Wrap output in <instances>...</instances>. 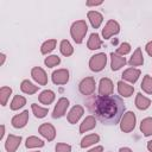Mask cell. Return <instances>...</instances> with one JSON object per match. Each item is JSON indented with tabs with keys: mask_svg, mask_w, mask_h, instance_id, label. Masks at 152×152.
Masks as SVG:
<instances>
[{
	"mask_svg": "<svg viewBox=\"0 0 152 152\" xmlns=\"http://www.w3.org/2000/svg\"><path fill=\"white\" fill-rule=\"evenodd\" d=\"M99 5H102V1H88L87 2V6H99Z\"/></svg>",
	"mask_w": 152,
	"mask_h": 152,
	"instance_id": "obj_39",
	"label": "cell"
},
{
	"mask_svg": "<svg viewBox=\"0 0 152 152\" xmlns=\"http://www.w3.org/2000/svg\"><path fill=\"white\" fill-rule=\"evenodd\" d=\"M119 152H132V150L129 147H121L119 150Z\"/></svg>",
	"mask_w": 152,
	"mask_h": 152,
	"instance_id": "obj_40",
	"label": "cell"
},
{
	"mask_svg": "<svg viewBox=\"0 0 152 152\" xmlns=\"http://www.w3.org/2000/svg\"><path fill=\"white\" fill-rule=\"evenodd\" d=\"M95 87H96V82L95 78L91 76H88L86 78H83L80 84H78V90L82 95H91L95 91Z\"/></svg>",
	"mask_w": 152,
	"mask_h": 152,
	"instance_id": "obj_5",
	"label": "cell"
},
{
	"mask_svg": "<svg viewBox=\"0 0 152 152\" xmlns=\"http://www.w3.org/2000/svg\"><path fill=\"white\" fill-rule=\"evenodd\" d=\"M140 70L139 69H135V68H128L126 69L124 72H122V80L124 81H127L129 83H135L140 76Z\"/></svg>",
	"mask_w": 152,
	"mask_h": 152,
	"instance_id": "obj_16",
	"label": "cell"
},
{
	"mask_svg": "<svg viewBox=\"0 0 152 152\" xmlns=\"http://www.w3.org/2000/svg\"><path fill=\"white\" fill-rule=\"evenodd\" d=\"M145 50H146V52L148 53V56L152 57V40L148 42V43L145 45Z\"/></svg>",
	"mask_w": 152,
	"mask_h": 152,
	"instance_id": "obj_37",
	"label": "cell"
},
{
	"mask_svg": "<svg viewBox=\"0 0 152 152\" xmlns=\"http://www.w3.org/2000/svg\"><path fill=\"white\" fill-rule=\"evenodd\" d=\"M83 114H84V108H83L81 104H76V106H74V107L70 109V112L68 113L66 119H68L69 124L74 125V124H76V122H78V120L82 118Z\"/></svg>",
	"mask_w": 152,
	"mask_h": 152,
	"instance_id": "obj_12",
	"label": "cell"
},
{
	"mask_svg": "<svg viewBox=\"0 0 152 152\" xmlns=\"http://www.w3.org/2000/svg\"><path fill=\"white\" fill-rule=\"evenodd\" d=\"M0 57H1V65H4V63H5V59H6V56H5V53H1L0 55Z\"/></svg>",
	"mask_w": 152,
	"mask_h": 152,
	"instance_id": "obj_42",
	"label": "cell"
},
{
	"mask_svg": "<svg viewBox=\"0 0 152 152\" xmlns=\"http://www.w3.org/2000/svg\"><path fill=\"white\" fill-rule=\"evenodd\" d=\"M99 140H100V137L97 134H95V133L88 134V135H86V137L82 138V140H81V147L82 148H87V147L94 145L95 142H99Z\"/></svg>",
	"mask_w": 152,
	"mask_h": 152,
	"instance_id": "obj_26",
	"label": "cell"
},
{
	"mask_svg": "<svg viewBox=\"0 0 152 152\" xmlns=\"http://www.w3.org/2000/svg\"><path fill=\"white\" fill-rule=\"evenodd\" d=\"M141 89L142 91H145L148 95H152V76L150 75H145L141 82Z\"/></svg>",
	"mask_w": 152,
	"mask_h": 152,
	"instance_id": "obj_32",
	"label": "cell"
},
{
	"mask_svg": "<svg viewBox=\"0 0 152 152\" xmlns=\"http://www.w3.org/2000/svg\"><path fill=\"white\" fill-rule=\"evenodd\" d=\"M11 94H12V88L1 87V89H0V103H1L2 107L7 104V101H8L10 96H11Z\"/></svg>",
	"mask_w": 152,
	"mask_h": 152,
	"instance_id": "obj_33",
	"label": "cell"
},
{
	"mask_svg": "<svg viewBox=\"0 0 152 152\" xmlns=\"http://www.w3.org/2000/svg\"><path fill=\"white\" fill-rule=\"evenodd\" d=\"M102 45V40L97 33H91L89 36V39L87 42V46L89 50H97Z\"/></svg>",
	"mask_w": 152,
	"mask_h": 152,
	"instance_id": "obj_24",
	"label": "cell"
},
{
	"mask_svg": "<svg viewBox=\"0 0 152 152\" xmlns=\"http://www.w3.org/2000/svg\"><path fill=\"white\" fill-rule=\"evenodd\" d=\"M87 31H88V25L86 20H76L71 24L70 36L76 44H81L87 34Z\"/></svg>",
	"mask_w": 152,
	"mask_h": 152,
	"instance_id": "obj_2",
	"label": "cell"
},
{
	"mask_svg": "<svg viewBox=\"0 0 152 152\" xmlns=\"http://www.w3.org/2000/svg\"><path fill=\"white\" fill-rule=\"evenodd\" d=\"M44 63L48 68H53L61 63V58L57 55H50L44 59Z\"/></svg>",
	"mask_w": 152,
	"mask_h": 152,
	"instance_id": "obj_34",
	"label": "cell"
},
{
	"mask_svg": "<svg viewBox=\"0 0 152 152\" xmlns=\"http://www.w3.org/2000/svg\"><path fill=\"white\" fill-rule=\"evenodd\" d=\"M140 131L145 137L152 135V118H145L140 122Z\"/></svg>",
	"mask_w": 152,
	"mask_h": 152,
	"instance_id": "obj_25",
	"label": "cell"
},
{
	"mask_svg": "<svg viewBox=\"0 0 152 152\" xmlns=\"http://www.w3.org/2000/svg\"><path fill=\"white\" fill-rule=\"evenodd\" d=\"M118 93L122 97H129L134 93V87L124 81H119L118 82Z\"/></svg>",
	"mask_w": 152,
	"mask_h": 152,
	"instance_id": "obj_17",
	"label": "cell"
},
{
	"mask_svg": "<svg viewBox=\"0 0 152 152\" xmlns=\"http://www.w3.org/2000/svg\"><path fill=\"white\" fill-rule=\"evenodd\" d=\"M44 144H45V142H44L42 139H39L38 137L32 135V137H28V138L26 139L25 146H26L27 148H34V147H43Z\"/></svg>",
	"mask_w": 152,
	"mask_h": 152,
	"instance_id": "obj_31",
	"label": "cell"
},
{
	"mask_svg": "<svg viewBox=\"0 0 152 152\" xmlns=\"http://www.w3.org/2000/svg\"><path fill=\"white\" fill-rule=\"evenodd\" d=\"M151 106V100L144 96L141 93H138L135 96V107L140 110H146Z\"/></svg>",
	"mask_w": 152,
	"mask_h": 152,
	"instance_id": "obj_22",
	"label": "cell"
},
{
	"mask_svg": "<svg viewBox=\"0 0 152 152\" xmlns=\"http://www.w3.org/2000/svg\"><path fill=\"white\" fill-rule=\"evenodd\" d=\"M129 51H131V45L128 43H121L119 45V48L116 49V53L120 56H125V55L129 53Z\"/></svg>",
	"mask_w": 152,
	"mask_h": 152,
	"instance_id": "obj_35",
	"label": "cell"
},
{
	"mask_svg": "<svg viewBox=\"0 0 152 152\" xmlns=\"http://www.w3.org/2000/svg\"><path fill=\"white\" fill-rule=\"evenodd\" d=\"M31 76L32 78L40 86H46L48 84V75L45 72L44 69H42L40 66H34L31 70Z\"/></svg>",
	"mask_w": 152,
	"mask_h": 152,
	"instance_id": "obj_11",
	"label": "cell"
},
{
	"mask_svg": "<svg viewBox=\"0 0 152 152\" xmlns=\"http://www.w3.org/2000/svg\"><path fill=\"white\" fill-rule=\"evenodd\" d=\"M51 78H52V82L57 86H61V84H66L69 78H70V75H69V70L68 69H57L52 72L51 75Z\"/></svg>",
	"mask_w": 152,
	"mask_h": 152,
	"instance_id": "obj_7",
	"label": "cell"
},
{
	"mask_svg": "<svg viewBox=\"0 0 152 152\" xmlns=\"http://www.w3.org/2000/svg\"><path fill=\"white\" fill-rule=\"evenodd\" d=\"M4 135H5V126H4V125H1V133H0V139H2V138H4Z\"/></svg>",
	"mask_w": 152,
	"mask_h": 152,
	"instance_id": "obj_41",
	"label": "cell"
},
{
	"mask_svg": "<svg viewBox=\"0 0 152 152\" xmlns=\"http://www.w3.org/2000/svg\"><path fill=\"white\" fill-rule=\"evenodd\" d=\"M107 64V55L104 52H99L90 57L89 59V68L94 72H99L104 69Z\"/></svg>",
	"mask_w": 152,
	"mask_h": 152,
	"instance_id": "obj_3",
	"label": "cell"
},
{
	"mask_svg": "<svg viewBox=\"0 0 152 152\" xmlns=\"http://www.w3.org/2000/svg\"><path fill=\"white\" fill-rule=\"evenodd\" d=\"M20 142H21V137L20 135L10 134L6 139L5 148H6L7 152H15L18 150V147L20 146Z\"/></svg>",
	"mask_w": 152,
	"mask_h": 152,
	"instance_id": "obj_13",
	"label": "cell"
},
{
	"mask_svg": "<svg viewBox=\"0 0 152 152\" xmlns=\"http://www.w3.org/2000/svg\"><path fill=\"white\" fill-rule=\"evenodd\" d=\"M128 64L131 66H140L144 64V56H142V52H141V49L140 48H137L133 52V55L131 56L129 61H128Z\"/></svg>",
	"mask_w": 152,
	"mask_h": 152,
	"instance_id": "obj_20",
	"label": "cell"
},
{
	"mask_svg": "<svg viewBox=\"0 0 152 152\" xmlns=\"http://www.w3.org/2000/svg\"><path fill=\"white\" fill-rule=\"evenodd\" d=\"M95 126H96V118L94 115H88L80 125V133H86V132L95 128Z\"/></svg>",
	"mask_w": 152,
	"mask_h": 152,
	"instance_id": "obj_18",
	"label": "cell"
},
{
	"mask_svg": "<svg viewBox=\"0 0 152 152\" xmlns=\"http://www.w3.org/2000/svg\"><path fill=\"white\" fill-rule=\"evenodd\" d=\"M87 17H88V19H89V21H90V24H91V26L94 28H99L100 25L103 21L102 14L100 12H97V11H89L87 13Z\"/></svg>",
	"mask_w": 152,
	"mask_h": 152,
	"instance_id": "obj_19",
	"label": "cell"
},
{
	"mask_svg": "<svg viewBox=\"0 0 152 152\" xmlns=\"http://www.w3.org/2000/svg\"><path fill=\"white\" fill-rule=\"evenodd\" d=\"M31 109H32V113L33 115L37 118V119H43L48 115L49 113V108H44V107H40L38 106L37 103H32L31 104Z\"/></svg>",
	"mask_w": 152,
	"mask_h": 152,
	"instance_id": "obj_29",
	"label": "cell"
},
{
	"mask_svg": "<svg viewBox=\"0 0 152 152\" xmlns=\"http://www.w3.org/2000/svg\"><path fill=\"white\" fill-rule=\"evenodd\" d=\"M25 104H26V99L24 96H21V95H15L13 97V100L11 101L10 107H11L12 110H18V109L23 108Z\"/></svg>",
	"mask_w": 152,
	"mask_h": 152,
	"instance_id": "obj_28",
	"label": "cell"
},
{
	"mask_svg": "<svg viewBox=\"0 0 152 152\" xmlns=\"http://www.w3.org/2000/svg\"><path fill=\"white\" fill-rule=\"evenodd\" d=\"M32 152H39V151H32Z\"/></svg>",
	"mask_w": 152,
	"mask_h": 152,
	"instance_id": "obj_44",
	"label": "cell"
},
{
	"mask_svg": "<svg viewBox=\"0 0 152 152\" xmlns=\"http://www.w3.org/2000/svg\"><path fill=\"white\" fill-rule=\"evenodd\" d=\"M56 152H71V146L69 144H64V142H58L55 147Z\"/></svg>",
	"mask_w": 152,
	"mask_h": 152,
	"instance_id": "obj_36",
	"label": "cell"
},
{
	"mask_svg": "<svg viewBox=\"0 0 152 152\" xmlns=\"http://www.w3.org/2000/svg\"><path fill=\"white\" fill-rule=\"evenodd\" d=\"M102 151H103V147L102 146H95L94 148L89 150L88 152H102Z\"/></svg>",
	"mask_w": 152,
	"mask_h": 152,
	"instance_id": "obj_38",
	"label": "cell"
},
{
	"mask_svg": "<svg viewBox=\"0 0 152 152\" xmlns=\"http://www.w3.org/2000/svg\"><path fill=\"white\" fill-rule=\"evenodd\" d=\"M147 150H148L150 152H152V140H150V141L147 142Z\"/></svg>",
	"mask_w": 152,
	"mask_h": 152,
	"instance_id": "obj_43",
	"label": "cell"
},
{
	"mask_svg": "<svg viewBox=\"0 0 152 152\" xmlns=\"http://www.w3.org/2000/svg\"><path fill=\"white\" fill-rule=\"evenodd\" d=\"M56 44H57V40H56V39H48V40H45V42L42 44V46H40V52H42L43 55L50 53L52 50H55Z\"/></svg>",
	"mask_w": 152,
	"mask_h": 152,
	"instance_id": "obj_30",
	"label": "cell"
},
{
	"mask_svg": "<svg viewBox=\"0 0 152 152\" xmlns=\"http://www.w3.org/2000/svg\"><path fill=\"white\" fill-rule=\"evenodd\" d=\"M38 132H39V134H40L42 137H44L48 141H52V140L55 139V137H56V128H55L53 125L50 124V122H44V124H42V125L39 126V128H38Z\"/></svg>",
	"mask_w": 152,
	"mask_h": 152,
	"instance_id": "obj_10",
	"label": "cell"
},
{
	"mask_svg": "<svg viewBox=\"0 0 152 152\" xmlns=\"http://www.w3.org/2000/svg\"><path fill=\"white\" fill-rule=\"evenodd\" d=\"M135 122H137V118H135V114L131 110L126 112L122 118H121V121H120V129L124 132V133H129L134 129L135 127Z\"/></svg>",
	"mask_w": 152,
	"mask_h": 152,
	"instance_id": "obj_4",
	"label": "cell"
},
{
	"mask_svg": "<svg viewBox=\"0 0 152 152\" xmlns=\"http://www.w3.org/2000/svg\"><path fill=\"white\" fill-rule=\"evenodd\" d=\"M27 121H28V110H24L20 114L14 115L11 120V124L14 128H23L26 126Z\"/></svg>",
	"mask_w": 152,
	"mask_h": 152,
	"instance_id": "obj_14",
	"label": "cell"
},
{
	"mask_svg": "<svg viewBox=\"0 0 152 152\" xmlns=\"http://www.w3.org/2000/svg\"><path fill=\"white\" fill-rule=\"evenodd\" d=\"M125 64H126V58L124 56H120L116 52L110 53V68L113 71L120 70Z\"/></svg>",
	"mask_w": 152,
	"mask_h": 152,
	"instance_id": "obj_15",
	"label": "cell"
},
{
	"mask_svg": "<svg viewBox=\"0 0 152 152\" xmlns=\"http://www.w3.org/2000/svg\"><path fill=\"white\" fill-rule=\"evenodd\" d=\"M59 51H61V53H62L63 56L69 57V56H71V55L74 53V48H72V45L70 44L69 40L63 39V40L61 42V44H59Z\"/></svg>",
	"mask_w": 152,
	"mask_h": 152,
	"instance_id": "obj_27",
	"label": "cell"
},
{
	"mask_svg": "<svg viewBox=\"0 0 152 152\" xmlns=\"http://www.w3.org/2000/svg\"><path fill=\"white\" fill-rule=\"evenodd\" d=\"M120 32V25L118 21L110 19L106 23L104 27L102 28V37L104 39H109L112 36H115Z\"/></svg>",
	"mask_w": 152,
	"mask_h": 152,
	"instance_id": "obj_6",
	"label": "cell"
},
{
	"mask_svg": "<svg viewBox=\"0 0 152 152\" xmlns=\"http://www.w3.org/2000/svg\"><path fill=\"white\" fill-rule=\"evenodd\" d=\"M68 107H69V100H68L66 97H61V99L57 101V103H56V106H55V108H53V110H52V118H53V119H59V118H62V116L66 113Z\"/></svg>",
	"mask_w": 152,
	"mask_h": 152,
	"instance_id": "obj_8",
	"label": "cell"
},
{
	"mask_svg": "<svg viewBox=\"0 0 152 152\" xmlns=\"http://www.w3.org/2000/svg\"><path fill=\"white\" fill-rule=\"evenodd\" d=\"M38 100H39L40 103L49 106L55 101V93L52 90H50V89H45L39 94Z\"/></svg>",
	"mask_w": 152,
	"mask_h": 152,
	"instance_id": "obj_21",
	"label": "cell"
},
{
	"mask_svg": "<svg viewBox=\"0 0 152 152\" xmlns=\"http://www.w3.org/2000/svg\"><path fill=\"white\" fill-rule=\"evenodd\" d=\"M113 91H114V86H113L112 80H109L107 77L101 78L99 82V95L100 96H109V95H113Z\"/></svg>",
	"mask_w": 152,
	"mask_h": 152,
	"instance_id": "obj_9",
	"label": "cell"
},
{
	"mask_svg": "<svg viewBox=\"0 0 152 152\" xmlns=\"http://www.w3.org/2000/svg\"><path fill=\"white\" fill-rule=\"evenodd\" d=\"M88 108L95 114V116L103 124H116L122 116L125 110V103L121 97L116 95L96 96L88 102Z\"/></svg>",
	"mask_w": 152,
	"mask_h": 152,
	"instance_id": "obj_1",
	"label": "cell"
},
{
	"mask_svg": "<svg viewBox=\"0 0 152 152\" xmlns=\"http://www.w3.org/2000/svg\"><path fill=\"white\" fill-rule=\"evenodd\" d=\"M20 89H21L23 93H25V94H27V95H32V94H34V93L38 91L39 86H34L31 81L24 80V81L20 83Z\"/></svg>",
	"mask_w": 152,
	"mask_h": 152,
	"instance_id": "obj_23",
	"label": "cell"
}]
</instances>
